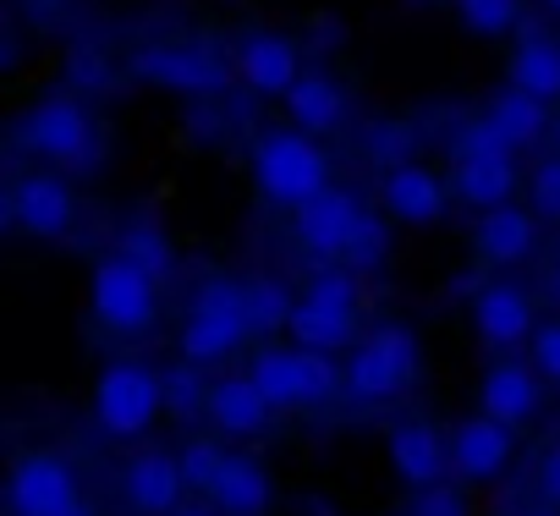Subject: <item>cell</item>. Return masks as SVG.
I'll return each instance as SVG.
<instances>
[{"instance_id":"1","label":"cell","mask_w":560,"mask_h":516,"mask_svg":"<svg viewBox=\"0 0 560 516\" xmlns=\"http://www.w3.org/2000/svg\"><path fill=\"white\" fill-rule=\"evenodd\" d=\"M253 181L269 203H287L292 214L303 203H314L319 192H330V154L292 132V127H280V132H264L253 143Z\"/></svg>"},{"instance_id":"2","label":"cell","mask_w":560,"mask_h":516,"mask_svg":"<svg viewBox=\"0 0 560 516\" xmlns=\"http://www.w3.org/2000/svg\"><path fill=\"white\" fill-rule=\"evenodd\" d=\"M358 308H363V297H358V275L352 270H319L314 281H308V292L298 297V314H292V347H303V352H325V357H336V352H352L363 336H358Z\"/></svg>"},{"instance_id":"3","label":"cell","mask_w":560,"mask_h":516,"mask_svg":"<svg viewBox=\"0 0 560 516\" xmlns=\"http://www.w3.org/2000/svg\"><path fill=\"white\" fill-rule=\"evenodd\" d=\"M247 286L242 281H225V275H209L198 281L192 303H187V325H182V363L192 368H209V363H225L242 341H247Z\"/></svg>"},{"instance_id":"4","label":"cell","mask_w":560,"mask_h":516,"mask_svg":"<svg viewBox=\"0 0 560 516\" xmlns=\"http://www.w3.org/2000/svg\"><path fill=\"white\" fill-rule=\"evenodd\" d=\"M341 368H347V401L380 407V401H396L418 379L423 352H418V336L407 325H380L347 352Z\"/></svg>"},{"instance_id":"5","label":"cell","mask_w":560,"mask_h":516,"mask_svg":"<svg viewBox=\"0 0 560 516\" xmlns=\"http://www.w3.org/2000/svg\"><path fill=\"white\" fill-rule=\"evenodd\" d=\"M89 308L110 336H149L160 325V281H149L143 270H132L121 253H105L89 281Z\"/></svg>"},{"instance_id":"6","label":"cell","mask_w":560,"mask_h":516,"mask_svg":"<svg viewBox=\"0 0 560 516\" xmlns=\"http://www.w3.org/2000/svg\"><path fill=\"white\" fill-rule=\"evenodd\" d=\"M165 412V379L149 368V363H110L94 385V423L110 434V439H138L149 434V423Z\"/></svg>"},{"instance_id":"7","label":"cell","mask_w":560,"mask_h":516,"mask_svg":"<svg viewBox=\"0 0 560 516\" xmlns=\"http://www.w3.org/2000/svg\"><path fill=\"white\" fill-rule=\"evenodd\" d=\"M18 149H28L45 165H83L89 149H94V116H89V105L72 89L39 99L18 121Z\"/></svg>"},{"instance_id":"8","label":"cell","mask_w":560,"mask_h":516,"mask_svg":"<svg viewBox=\"0 0 560 516\" xmlns=\"http://www.w3.org/2000/svg\"><path fill=\"white\" fill-rule=\"evenodd\" d=\"M7 505H12V516H72L83 505L78 472L56 450H28L7 478Z\"/></svg>"},{"instance_id":"9","label":"cell","mask_w":560,"mask_h":516,"mask_svg":"<svg viewBox=\"0 0 560 516\" xmlns=\"http://www.w3.org/2000/svg\"><path fill=\"white\" fill-rule=\"evenodd\" d=\"M127 72L149 89H165V94H220L225 89V61L198 50V45H149L127 61Z\"/></svg>"},{"instance_id":"10","label":"cell","mask_w":560,"mask_h":516,"mask_svg":"<svg viewBox=\"0 0 560 516\" xmlns=\"http://www.w3.org/2000/svg\"><path fill=\"white\" fill-rule=\"evenodd\" d=\"M7 214H12L18 231L56 242V236L72 231V220H78V198H72L67 176H56V171H28V176L12 181V192H7Z\"/></svg>"},{"instance_id":"11","label":"cell","mask_w":560,"mask_h":516,"mask_svg":"<svg viewBox=\"0 0 560 516\" xmlns=\"http://www.w3.org/2000/svg\"><path fill=\"white\" fill-rule=\"evenodd\" d=\"M472 336L483 347H494V352H511V347L533 341L538 336V303H533V292L516 286V281L478 286V297H472Z\"/></svg>"},{"instance_id":"12","label":"cell","mask_w":560,"mask_h":516,"mask_svg":"<svg viewBox=\"0 0 560 516\" xmlns=\"http://www.w3.org/2000/svg\"><path fill=\"white\" fill-rule=\"evenodd\" d=\"M451 198H456L451 192V176H440L429 165H412V160L385 165V176H380V203L401 225H440L445 209H451Z\"/></svg>"},{"instance_id":"13","label":"cell","mask_w":560,"mask_h":516,"mask_svg":"<svg viewBox=\"0 0 560 516\" xmlns=\"http://www.w3.org/2000/svg\"><path fill=\"white\" fill-rule=\"evenodd\" d=\"M236 78L253 94H264V99H287L303 83V50L287 34L253 28V34L236 39Z\"/></svg>"},{"instance_id":"14","label":"cell","mask_w":560,"mask_h":516,"mask_svg":"<svg viewBox=\"0 0 560 516\" xmlns=\"http://www.w3.org/2000/svg\"><path fill=\"white\" fill-rule=\"evenodd\" d=\"M478 412L505 423V429H522L544 412V374L533 363H516V357H500L483 368L478 379Z\"/></svg>"},{"instance_id":"15","label":"cell","mask_w":560,"mask_h":516,"mask_svg":"<svg viewBox=\"0 0 560 516\" xmlns=\"http://www.w3.org/2000/svg\"><path fill=\"white\" fill-rule=\"evenodd\" d=\"M385 456H390V472L407 483V489H440L445 472H451V434H440L434 423L423 418H407L385 434Z\"/></svg>"},{"instance_id":"16","label":"cell","mask_w":560,"mask_h":516,"mask_svg":"<svg viewBox=\"0 0 560 516\" xmlns=\"http://www.w3.org/2000/svg\"><path fill=\"white\" fill-rule=\"evenodd\" d=\"M511 456H516V434H511L505 423L483 418V412H472V418H462V423L451 429V472H456L462 483H489V478H500V472L511 467Z\"/></svg>"},{"instance_id":"17","label":"cell","mask_w":560,"mask_h":516,"mask_svg":"<svg viewBox=\"0 0 560 516\" xmlns=\"http://www.w3.org/2000/svg\"><path fill=\"white\" fill-rule=\"evenodd\" d=\"M182 494H187V478L171 450H143L121 467V500L138 516H176Z\"/></svg>"},{"instance_id":"18","label":"cell","mask_w":560,"mask_h":516,"mask_svg":"<svg viewBox=\"0 0 560 516\" xmlns=\"http://www.w3.org/2000/svg\"><path fill=\"white\" fill-rule=\"evenodd\" d=\"M358 220H363V203H358L347 187H330V192H319L314 203H303V209L292 214V231H298V247H303V253H314V258H341Z\"/></svg>"},{"instance_id":"19","label":"cell","mask_w":560,"mask_h":516,"mask_svg":"<svg viewBox=\"0 0 560 516\" xmlns=\"http://www.w3.org/2000/svg\"><path fill=\"white\" fill-rule=\"evenodd\" d=\"M538 225H544V220H538L533 209L505 203V209L478 214V225H472V247H478L483 265H494V270H516V265H527V258L538 253Z\"/></svg>"},{"instance_id":"20","label":"cell","mask_w":560,"mask_h":516,"mask_svg":"<svg viewBox=\"0 0 560 516\" xmlns=\"http://www.w3.org/2000/svg\"><path fill=\"white\" fill-rule=\"evenodd\" d=\"M203 418H209V429L225 434V439H253V434L269 429L275 407L264 401V390H258L247 374H225V379L209 385V407H203Z\"/></svg>"},{"instance_id":"21","label":"cell","mask_w":560,"mask_h":516,"mask_svg":"<svg viewBox=\"0 0 560 516\" xmlns=\"http://www.w3.org/2000/svg\"><path fill=\"white\" fill-rule=\"evenodd\" d=\"M247 379L264 390V401L275 412H298L308 407V368H303V352L298 347H258L253 363H247Z\"/></svg>"},{"instance_id":"22","label":"cell","mask_w":560,"mask_h":516,"mask_svg":"<svg viewBox=\"0 0 560 516\" xmlns=\"http://www.w3.org/2000/svg\"><path fill=\"white\" fill-rule=\"evenodd\" d=\"M209 500H214V511H220V516H264V511H269V500H275V483H269L264 461H253V456L231 450V456H225V467H220V478L209 483Z\"/></svg>"},{"instance_id":"23","label":"cell","mask_w":560,"mask_h":516,"mask_svg":"<svg viewBox=\"0 0 560 516\" xmlns=\"http://www.w3.org/2000/svg\"><path fill=\"white\" fill-rule=\"evenodd\" d=\"M287 116H292V132H303V138L319 143V138H330L347 121V94H341L336 78L303 72V83L287 94Z\"/></svg>"},{"instance_id":"24","label":"cell","mask_w":560,"mask_h":516,"mask_svg":"<svg viewBox=\"0 0 560 516\" xmlns=\"http://www.w3.org/2000/svg\"><path fill=\"white\" fill-rule=\"evenodd\" d=\"M516 187H522V165H516V160H467V165L451 171L456 203H467V209H478V214L505 209V203L516 198Z\"/></svg>"},{"instance_id":"25","label":"cell","mask_w":560,"mask_h":516,"mask_svg":"<svg viewBox=\"0 0 560 516\" xmlns=\"http://www.w3.org/2000/svg\"><path fill=\"white\" fill-rule=\"evenodd\" d=\"M500 132H505V143L522 154V149H533V143H544L549 132H555V116H549V105L544 99H533V94H522V89H500L494 99H489V110H483Z\"/></svg>"},{"instance_id":"26","label":"cell","mask_w":560,"mask_h":516,"mask_svg":"<svg viewBox=\"0 0 560 516\" xmlns=\"http://www.w3.org/2000/svg\"><path fill=\"white\" fill-rule=\"evenodd\" d=\"M511 89L555 105L560 99V39L549 34H522L511 50Z\"/></svg>"},{"instance_id":"27","label":"cell","mask_w":560,"mask_h":516,"mask_svg":"<svg viewBox=\"0 0 560 516\" xmlns=\"http://www.w3.org/2000/svg\"><path fill=\"white\" fill-rule=\"evenodd\" d=\"M385 258H390V225H385V214L363 209V220L352 225V242H347V253H341V270H352V275H374Z\"/></svg>"},{"instance_id":"28","label":"cell","mask_w":560,"mask_h":516,"mask_svg":"<svg viewBox=\"0 0 560 516\" xmlns=\"http://www.w3.org/2000/svg\"><path fill=\"white\" fill-rule=\"evenodd\" d=\"M292 314H298V297L280 281H247V330L253 336L292 330Z\"/></svg>"},{"instance_id":"29","label":"cell","mask_w":560,"mask_h":516,"mask_svg":"<svg viewBox=\"0 0 560 516\" xmlns=\"http://www.w3.org/2000/svg\"><path fill=\"white\" fill-rule=\"evenodd\" d=\"M132 270H143L149 281H160L165 270H171V242H165V231L160 225H149V220H138V225H127L121 231V247H116Z\"/></svg>"},{"instance_id":"30","label":"cell","mask_w":560,"mask_h":516,"mask_svg":"<svg viewBox=\"0 0 560 516\" xmlns=\"http://www.w3.org/2000/svg\"><path fill=\"white\" fill-rule=\"evenodd\" d=\"M451 154H456V165H467V160H516V149L505 143V132H500L489 116L462 121L456 138H451Z\"/></svg>"},{"instance_id":"31","label":"cell","mask_w":560,"mask_h":516,"mask_svg":"<svg viewBox=\"0 0 560 516\" xmlns=\"http://www.w3.org/2000/svg\"><path fill=\"white\" fill-rule=\"evenodd\" d=\"M456 12L467 23V34L478 39H500L522 23V0H456Z\"/></svg>"},{"instance_id":"32","label":"cell","mask_w":560,"mask_h":516,"mask_svg":"<svg viewBox=\"0 0 560 516\" xmlns=\"http://www.w3.org/2000/svg\"><path fill=\"white\" fill-rule=\"evenodd\" d=\"M225 445L220 439H209V434H198V439H187L182 450H176V461H182V478H187V489H198V494H209V483L220 478V467H225Z\"/></svg>"},{"instance_id":"33","label":"cell","mask_w":560,"mask_h":516,"mask_svg":"<svg viewBox=\"0 0 560 516\" xmlns=\"http://www.w3.org/2000/svg\"><path fill=\"white\" fill-rule=\"evenodd\" d=\"M203 407H209V385L198 379V368H192V363L171 368V374H165V412H176V418H198Z\"/></svg>"},{"instance_id":"34","label":"cell","mask_w":560,"mask_h":516,"mask_svg":"<svg viewBox=\"0 0 560 516\" xmlns=\"http://www.w3.org/2000/svg\"><path fill=\"white\" fill-rule=\"evenodd\" d=\"M527 209L538 220H560V154H549L544 165H533V176H527Z\"/></svg>"},{"instance_id":"35","label":"cell","mask_w":560,"mask_h":516,"mask_svg":"<svg viewBox=\"0 0 560 516\" xmlns=\"http://www.w3.org/2000/svg\"><path fill=\"white\" fill-rule=\"evenodd\" d=\"M527 363L544 374V385H560V319L538 325V336L527 341Z\"/></svg>"},{"instance_id":"36","label":"cell","mask_w":560,"mask_h":516,"mask_svg":"<svg viewBox=\"0 0 560 516\" xmlns=\"http://www.w3.org/2000/svg\"><path fill=\"white\" fill-rule=\"evenodd\" d=\"M412 516H467V500H462V489L440 483V489H423L412 500Z\"/></svg>"},{"instance_id":"37","label":"cell","mask_w":560,"mask_h":516,"mask_svg":"<svg viewBox=\"0 0 560 516\" xmlns=\"http://www.w3.org/2000/svg\"><path fill=\"white\" fill-rule=\"evenodd\" d=\"M538 494H544L549 511H560V445H549L544 461H538Z\"/></svg>"},{"instance_id":"38","label":"cell","mask_w":560,"mask_h":516,"mask_svg":"<svg viewBox=\"0 0 560 516\" xmlns=\"http://www.w3.org/2000/svg\"><path fill=\"white\" fill-rule=\"evenodd\" d=\"M72 83H89V89H100L105 83V56L100 50H72Z\"/></svg>"},{"instance_id":"39","label":"cell","mask_w":560,"mask_h":516,"mask_svg":"<svg viewBox=\"0 0 560 516\" xmlns=\"http://www.w3.org/2000/svg\"><path fill=\"white\" fill-rule=\"evenodd\" d=\"M23 7H28L34 17H56V12L67 7V0H23Z\"/></svg>"},{"instance_id":"40","label":"cell","mask_w":560,"mask_h":516,"mask_svg":"<svg viewBox=\"0 0 560 516\" xmlns=\"http://www.w3.org/2000/svg\"><path fill=\"white\" fill-rule=\"evenodd\" d=\"M544 286H549V303L560 308V258H555V265L544 270Z\"/></svg>"},{"instance_id":"41","label":"cell","mask_w":560,"mask_h":516,"mask_svg":"<svg viewBox=\"0 0 560 516\" xmlns=\"http://www.w3.org/2000/svg\"><path fill=\"white\" fill-rule=\"evenodd\" d=\"M72 516H94V505H89V500H83V505H78V511H72Z\"/></svg>"},{"instance_id":"42","label":"cell","mask_w":560,"mask_h":516,"mask_svg":"<svg viewBox=\"0 0 560 516\" xmlns=\"http://www.w3.org/2000/svg\"><path fill=\"white\" fill-rule=\"evenodd\" d=\"M549 143H555V154H560V121H555V132H549Z\"/></svg>"},{"instance_id":"43","label":"cell","mask_w":560,"mask_h":516,"mask_svg":"<svg viewBox=\"0 0 560 516\" xmlns=\"http://www.w3.org/2000/svg\"><path fill=\"white\" fill-rule=\"evenodd\" d=\"M176 516H209V511H187V505H182V511H176Z\"/></svg>"},{"instance_id":"44","label":"cell","mask_w":560,"mask_h":516,"mask_svg":"<svg viewBox=\"0 0 560 516\" xmlns=\"http://www.w3.org/2000/svg\"><path fill=\"white\" fill-rule=\"evenodd\" d=\"M544 7H549V12H555V17H560V0H544Z\"/></svg>"},{"instance_id":"45","label":"cell","mask_w":560,"mask_h":516,"mask_svg":"<svg viewBox=\"0 0 560 516\" xmlns=\"http://www.w3.org/2000/svg\"><path fill=\"white\" fill-rule=\"evenodd\" d=\"M527 516H560V511H527Z\"/></svg>"}]
</instances>
